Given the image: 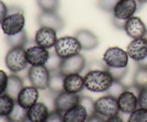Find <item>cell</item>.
Here are the masks:
<instances>
[{
    "label": "cell",
    "instance_id": "cell-1",
    "mask_svg": "<svg viewBox=\"0 0 147 122\" xmlns=\"http://www.w3.org/2000/svg\"><path fill=\"white\" fill-rule=\"evenodd\" d=\"M83 77L85 88L96 93L107 91L114 81L108 69L88 70Z\"/></svg>",
    "mask_w": 147,
    "mask_h": 122
},
{
    "label": "cell",
    "instance_id": "cell-2",
    "mask_svg": "<svg viewBox=\"0 0 147 122\" xmlns=\"http://www.w3.org/2000/svg\"><path fill=\"white\" fill-rule=\"evenodd\" d=\"M25 17L22 9L18 6L8 7V12L1 24V29L6 36L13 35L24 30Z\"/></svg>",
    "mask_w": 147,
    "mask_h": 122
},
{
    "label": "cell",
    "instance_id": "cell-3",
    "mask_svg": "<svg viewBox=\"0 0 147 122\" xmlns=\"http://www.w3.org/2000/svg\"><path fill=\"white\" fill-rule=\"evenodd\" d=\"M5 64L7 69L13 74L24 71L28 65L24 47H13L8 51L5 57Z\"/></svg>",
    "mask_w": 147,
    "mask_h": 122
},
{
    "label": "cell",
    "instance_id": "cell-4",
    "mask_svg": "<svg viewBox=\"0 0 147 122\" xmlns=\"http://www.w3.org/2000/svg\"><path fill=\"white\" fill-rule=\"evenodd\" d=\"M55 51L63 59L80 54L81 46L75 37L65 36L58 39L55 45Z\"/></svg>",
    "mask_w": 147,
    "mask_h": 122
},
{
    "label": "cell",
    "instance_id": "cell-5",
    "mask_svg": "<svg viewBox=\"0 0 147 122\" xmlns=\"http://www.w3.org/2000/svg\"><path fill=\"white\" fill-rule=\"evenodd\" d=\"M127 52L118 47H110L105 51L103 61L109 68H125L129 64Z\"/></svg>",
    "mask_w": 147,
    "mask_h": 122
},
{
    "label": "cell",
    "instance_id": "cell-6",
    "mask_svg": "<svg viewBox=\"0 0 147 122\" xmlns=\"http://www.w3.org/2000/svg\"><path fill=\"white\" fill-rule=\"evenodd\" d=\"M27 77L31 85L39 90L48 89L50 72L45 66H31L27 71Z\"/></svg>",
    "mask_w": 147,
    "mask_h": 122
},
{
    "label": "cell",
    "instance_id": "cell-7",
    "mask_svg": "<svg viewBox=\"0 0 147 122\" xmlns=\"http://www.w3.org/2000/svg\"><path fill=\"white\" fill-rule=\"evenodd\" d=\"M95 112L104 118L118 115L119 113L117 99L112 96L105 95L95 101Z\"/></svg>",
    "mask_w": 147,
    "mask_h": 122
},
{
    "label": "cell",
    "instance_id": "cell-8",
    "mask_svg": "<svg viewBox=\"0 0 147 122\" xmlns=\"http://www.w3.org/2000/svg\"><path fill=\"white\" fill-rule=\"evenodd\" d=\"M86 67V60L82 54H78L63 59L59 71L63 75L80 74Z\"/></svg>",
    "mask_w": 147,
    "mask_h": 122
},
{
    "label": "cell",
    "instance_id": "cell-9",
    "mask_svg": "<svg viewBox=\"0 0 147 122\" xmlns=\"http://www.w3.org/2000/svg\"><path fill=\"white\" fill-rule=\"evenodd\" d=\"M137 0H119L113 10V17L121 20H128L134 17L139 9Z\"/></svg>",
    "mask_w": 147,
    "mask_h": 122
},
{
    "label": "cell",
    "instance_id": "cell-10",
    "mask_svg": "<svg viewBox=\"0 0 147 122\" xmlns=\"http://www.w3.org/2000/svg\"><path fill=\"white\" fill-rule=\"evenodd\" d=\"M80 97L77 94L63 91L57 94L54 99V109L63 114L66 111L79 104Z\"/></svg>",
    "mask_w": 147,
    "mask_h": 122
},
{
    "label": "cell",
    "instance_id": "cell-11",
    "mask_svg": "<svg viewBox=\"0 0 147 122\" xmlns=\"http://www.w3.org/2000/svg\"><path fill=\"white\" fill-rule=\"evenodd\" d=\"M129 57L136 61L139 63L147 58V41L144 37L135 39L131 41L126 49Z\"/></svg>",
    "mask_w": 147,
    "mask_h": 122
},
{
    "label": "cell",
    "instance_id": "cell-12",
    "mask_svg": "<svg viewBox=\"0 0 147 122\" xmlns=\"http://www.w3.org/2000/svg\"><path fill=\"white\" fill-rule=\"evenodd\" d=\"M25 50L27 62L31 66H45L50 56L48 49L37 44L28 47Z\"/></svg>",
    "mask_w": 147,
    "mask_h": 122
},
{
    "label": "cell",
    "instance_id": "cell-13",
    "mask_svg": "<svg viewBox=\"0 0 147 122\" xmlns=\"http://www.w3.org/2000/svg\"><path fill=\"white\" fill-rule=\"evenodd\" d=\"M57 39V31L47 27H40L34 36L35 44L46 49L54 47Z\"/></svg>",
    "mask_w": 147,
    "mask_h": 122
},
{
    "label": "cell",
    "instance_id": "cell-14",
    "mask_svg": "<svg viewBox=\"0 0 147 122\" xmlns=\"http://www.w3.org/2000/svg\"><path fill=\"white\" fill-rule=\"evenodd\" d=\"M37 23L40 27H47L56 31L63 29L65 26L64 19L57 12L42 11L37 17Z\"/></svg>",
    "mask_w": 147,
    "mask_h": 122
},
{
    "label": "cell",
    "instance_id": "cell-15",
    "mask_svg": "<svg viewBox=\"0 0 147 122\" xmlns=\"http://www.w3.org/2000/svg\"><path fill=\"white\" fill-rule=\"evenodd\" d=\"M119 111L126 114H130L139 108L138 97L131 91L126 89L117 98Z\"/></svg>",
    "mask_w": 147,
    "mask_h": 122
},
{
    "label": "cell",
    "instance_id": "cell-16",
    "mask_svg": "<svg viewBox=\"0 0 147 122\" xmlns=\"http://www.w3.org/2000/svg\"><path fill=\"white\" fill-rule=\"evenodd\" d=\"M40 93L39 89L33 86H27L22 89L17 97V101L21 107L28 109L38 101Z\"/></svg>",
    "mask_w": 147,
    "mask_h": 122
},
{
    "label": "cell",
    "instance_id": "cell-17",
    "mask_svg": "<svg viewBox=\"0 0 147 122\" xmlns=\"http://www.w3.org/2000/svg\"><path fill=\"white\" fill-rule=\"evenodd\" d=\"M124 30L129 37L135 39L144 37L147 29L140 17L134 16L126 20Z\"/></svg>",
    "mask_w": 147,
    "mask_h": 122
},
{
    "label": "cell",
    "instance_id": "cell-18",
    "mask_svg": "<svg viewBox=\"0 0 147 122\" xmlns=\"http://www.w3.org/2000/svg\"><path fill=\"white\" fill-rule=\"evenodd\" d=\"M81 46L83 50H92L96 49L99 44L97 36L88 29H80L74 36Z\"/></svg>",
    "mask_w": 147,
    "mask_h": 122
},
{
    "label": "cell",
    "instance_id": "cell-19",
    "mask_svg": "<svg viewBox=\"0 0 147 122\" xmlns=\"http://www.w3.org/2000/svg\"><path fill=\"white\" fill-rule=\"evenodd\" d=\"M50 112L45 103L37 101L27 109L28 121L29 122H45Z\"/></svg>",
    "mask_w": 147,
    "mask_h": 122
},
{
    "label": "cell",
    "instance_id": "cell-20",
    "mask_svg": "<svg viewBox=\"0 0 147 122\" xmlns=\"http://www.w3.org/2000/svg\"><path fill=\"white\" fill-rule=\"evenodd\" d=\"M84 88V77L80 74H72L65 76L64 91L78 94Z\"/></svg>",
    "mask_w": 147,
    "mask_h": 122
},
{
    "label": "cell",
    "instance_id": "cell-21",
    "mask_svg": "<svg viewBox=\"0 0 147 122\" xmlns=\"http://www.w3.org/2000/svg\"><path fill=\"white\" fill-rule=\"evenodd\" d=\"M64 122H86L88 114L86 109L78 104L66 111L63 114Z\"/></svg>",
    "mask_w": 147,
    "mask_h": 122
},
{
    "label": "cell",
    "instance_id": "cell-22",
    "mask_svg": "<svg viewBox=\"0 0 147 122\" xmlns=\"http://www.w3.org/2000/svg\"><path fill=\"white\" fill-rule=\"evenodd\" d=\"M23 87H24V83L22 77L16 74H11L8 76V82H7L5 94L11 97L16 101Z\"/></svg>",
    "mask_w": 147,
    "mask_h": 122
},
{
    "label": "cell",
    "instance_id": "cell-23",
    "mask_svg": "<svg viewBox=\"0 0 147 122\" xmlns=\"http://www.w3.org/2000/svg\"><path fill=\"white\" fill-rule=\"evenodd\" d=\"M64 78L65 76L59 71L50 72L48 89L56 94L64 91Z\"/></svg>",
    "mask_w": 147,
    "mask_h": 122
},
{
    "label": "cell",
    "instance_id": "cell-24",
    "mask_svg": "<svg viewBox=\"0 0 147 122\" xmlns=\"http://www.w3.org/2000/svg\"><path fill=\"white\" fill-rule=\"evenodd\" d=\"M6 41L11 48L24 47L28 42L27 33L25 30H22L17 34L6 36Z\"/></svg>",
    "mask_w": 147,
    "mask_h": 122
},
{
    "label": "cell",
    "instance_id": "cell-25",
    "mask_svg": "<svg viewBox=\"0 0 147 122\" xmlns=\"http://www.w3.org/2000/svg\"><path fill=\"white\" fill-rule=\"evenodd\" d=\"M10 122H28L27 109L16 101L12 111L7 116Z\"/></svg>",
    "mask_w": 147,
    "mask_h": 122
},
{
    "label": "cell",
    "instance_id": "cell-26",
    "mask_svg": "<svg viewBox=\"0 0 147 122\" xmlns=\"http://www.w3.org/2000/svg\"><path fill=\"white\" fill-rule=\"evenodd\" d=\"M16 101L7 94L0 95V116L7 117L12 111Z\"/></svg>",
    "mask_w": 147,
    "mask_h": 122
},
{
    "label": "cell",
    "instance_id": "cell-27",
    "mask_svg": "<svg viewBox=\"0 0 147 122\" xmlns=\"http://www.w3.org/2000/svg\"><path fill=\"white\" fill-rule=\"evenodd\" d=\"M133 84L138 88L147 87V67L138 66L134 75Z\"/></svg>",
    "mask_w": 147,
    "mask_h": 122
},
{
    "label": "cell",
    "instance_id": "cell-28",
    "mask_svg": "<svg viewBox=\"0 0 147 122\" xmlns=\"http://www.w3.org/2000/svg\"><path fill=\"white\" fill-rule=\"evenodd\" d=\"M37 4L45 12H57L60 8V0H37Z\"/></svg>",
    "mask_w": 147,
    "mask_h": 122
},
{
    "label": "cell",
    "instance_id": "cell-29",
    "mask_svg": "<svg viewBox=\"0 0 147 122\" xmlns=\"http://www.w3.org/2000/svg\"><path fill=\"white\" fill-rule=\"evenodd\" d=\"M62 61H63V59L60 58L55 51L53 53H50L49 58L45 66L49 70L50 72L57 71L60 69Z\"/></svg>",
    "mask_w": 147,
    "mask_h": 122
},
{
    "label": "cell",
    "instance_id": "cell-30",
    "mask_svg": "<svg viewBox=\"0 0 147 122\" xmlns=\"http://www.w3.org/2000/svg\"><path fill=\"white\" fill-rule=\"evenodd\" d=\"M127 122H147V110L137 108L129 114Z\"/></svg>",
    "mask_w": 147,
    "mask_h": 122
},
{
    "label": "cell",
    "instance_id": "cell-31",
    "mask_svg": "<svg viewBox=\"0 0 147 122\" xmlns=\"http://www.w3.org/2000/svg\"><path fill=\"white\" fill-rule=\"evenodd\" d=\"M126 89V86L121 81H114L110 88L106 92L109 95L112 96L117 99L121 93H123Z\"/></svg>",
    "mask_w": 147,
    "mask_h": 122
},
{
    "label": "cell",
    "instance_id": "cell-32",
    "mask_svg": "<svg viewBox=\"0 0 147 122\" xmlns=\"http://www.w3.org/2000/svg\"><path fill=\"white\" fill-rule=\"evenodd\" d=\"M79 104H81L87 111L88 114L89 116H91L92 114H95V108L94 104L95 101L91 98L88 97H80Z\"/></svg>",
    "mask_w": 147,
    "mask_h": 122
},
{
    "label": "cell",
    "instance_id": "cell-33",
    "mask_svg": "<svg viewBox=\"0 0 147 122\" xmlns=\"http://www.w3.org/2000/svg\"><path fill=\"white\" fill-rule=\"evenodd\" d=\"M108 71L112 76L114 81H121L127 75L129 69L127 67L125 68H109L108 67Z\"/></svg>",
    "mask_w": 147,
    "mask_h": 122
},
{
    "label": "cell",
    "instance_id": "cell-34",
    "mask_svg": "<svg viewBox=\"0 0 147 122\" xmlns=\"http://www.w3.org/2000/svg\"><path fill=\"white\" fill-rule=\"evenodd\" d=\"M119 0H98V6L106 12H113L115 6Z\"/></svg>",
    "mask_w": 147,
    "mask_h": 122
},
{
    "label": "cell",
    "instance_id": "cell-35",
    "mask_svg": "<svg viewBox=\"0 0 147 122\" xmlns=\"http://www.w3.org/2000/svg\"><path fill=\"white\" fill-rule=\"evenodd\" d=\"M138 104L139 108L147 110V87L140 89L138 94Z\"/></svg>",
    "mask_w": 147,
    "mask_h": 122
},
{
    "label": "cell",
    "instance_id": "cell-36",
    "mask_svg": "<svg viewBox=\"0 0 147 122\" xmlns=\"http://www.w3.org/2000/svg\"><path fill=\"white\" fill-rule=\"evenodd\" d=\"M7 82H8V76L7 73L0 69V95L5 93Z\"/></svg>",
    "mask_w": 147,
    "mask_h": 122
},
{
    "label": "cell",
    "instance_id": "cell-37",
    "mask_svg": "<svg viewBox=\"0 0 147 122\" xmlns=\"http://www.w3.org/2000/svg\"><path fill=\"white\" fill-rule=\"evenodd\" d=\"M45 122H64L63 114L56 110H53L50 112Z\"/></svg>",
    "mask_w": 147,
    "mask_h": 122
},
{
    "label": "cell",
    "instance_id": "cell-38",
    "mask_svg": "<svg viewBox=\"0 0 147 122\" xmlns=\"http://www.w3.org/2000/svg\"><path fill=\"white\" fill-rule=\"evenodd\" d=\"M95 69H103L107 70L108 67L105 64V63L100 62L99 61H93L89 64V70H95Z\"/></svg>",
    "mask_w": 147,
    "mask_h": 122
},
{
    "label": "cell",
    "instance_id": "cell-39",
    "mask_svg": "<svg viewBox=\"0 0 147 122\" xmlns=\"http://www.w3.org/2000/svg\"><path fill=\"white\" fill-rule=\"evenodd\" d=\"M7 12H8V7L2 0H0V24L5 19L6 16L7 15Z\"/></svg>",
    "mask_w": 147,
    "mask_h": 122
},
{
    "label": "cell",
    "instance_id": "cell-40",
    "mask_svg": "<svg viewBox=\"0 0 147 122\" xmlns=\"http://www.w3.org/2000/svg\"><path fill=\"white\" fill-rule=\"evenodd\" d=\"M104 117L99 115L97 113L92 114L91 116H89L86 122H105Z\"/></svg>",
    "mask_w": 147,
    "mask_h": 122
},
{
    "label": "cell",
    "instance_id": "cell-41",
    "mask_svg": "<svg viewBox=\"0 0 147 122\" xmlns=\"http://www.w3.org/2000/svg\"><path fill=\"white\" fill-rule=\"evenodd\" d=\"M112 22H113V26H114L116 28L119 29L124 30L125 24H126V21H125V20L119 19L115 18V17H113V19H112Z\"/></svg>",
    "mask_w": 147,
    "mask_h": 122
},
{
    "label": "cell",
    "instance_id": "cell-42",
    "mask_svg": "<svg viewBox=\"0 0 147 122\" xmlns=\"http://www.w3.org/2000/svg\"><path fill=\"white\" fill-rule=\"evenodd\" d=\"M105 122H124V121H123V120L122 119L121 117L118 114V115L113 116V117L106 118V119L105 120Z\"/></svg>",
    "mask_w": 147,
    "mask_h": 122
},
{
    "label": "cell",
    "instance_id": "cell-43",
    "mask_svg": "<svg viewBox=\"0 0 147 122\" xmlns=\"http://www.w3.org/2000/svg\"><path fill=\"white\" fill-rule=\"evenodd\" d=\"M0 122H10L8 117L4 116H0Z\"/></svg>",
    "mask_w": 147,
    "mask_h": 122
},
{
    "label": "cell",
    "instance_id": "cell-44",
    "mask_svg": "<svg viewBox=\"0 0 147 122\" xmlns=\"http://www.w3.org/2000/svg\"><path fill=\"white\" fill-rule=\"evenodd\" d=\"M137 1L140 4H146V3H147V0H137Z\"/></svg>",
    "mask_w": 147,
    "mask_h": 122
},
{
    "label": "cell",
    "instance_id": "cell-45",
    "mask_svg": "<svg viewBox=\"0 0 147 122\" xmlns=\"http://www.w3.org/2000/svg\"><path fill=\"white\" fill-rule=\"evenodd\" d=\"M144 37V38L146 39V41H147V30H146V34H145Z\"/></svg>",
    "mask_w": 147,
    "mask_h": 122
}]
</instances>
